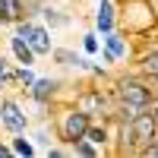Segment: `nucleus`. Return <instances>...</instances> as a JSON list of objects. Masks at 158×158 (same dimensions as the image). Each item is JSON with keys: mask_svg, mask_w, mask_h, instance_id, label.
<instances>
[{"mask_svg": "<svg viewBox=\"0 0 158 158\" xmlns=\"http://www.w3.org/2000/svg\"><path fill=\"white\" fill-rule=\"evenodd\" d=\"M111 95H114V104H136V108L149 111V104L155 101V89H152V79H146L142 73H130L114 82Z\"/></svg>", "mask_w": 158, "mask_h": 158, "instance_id": "nucleus-1", "label": "nucleus"}, {"mask_svg": "<svg viewBox=\"0 0 158 158\" xmlns=\"http://www.w3.org/2000/svg\"><path fill=\"white\" fill-rule=\"evenodd\" d=\"M155 133H158V127H155V120H152V114L142 111L139 117H133V120L117 123V136H120L117 152H133V155H139V149L149 146V142L155 139Z\"/></svg>", "mask_w": 158, "mask_h": 158, "instance_id": "nucleus-2", "label": "nucleus"}, {"mask_svg": "<svg viewBox=\"0 0 158 158\" xmlns=\"http://www.w3.org/2000/svg\"><path fill=\"white\" fill-rule=\"evenodd\" d=\"M89 123H92V117L85 111H79L76 104H67V108H60L54 114V136H57V142H63V146H73L76 139L85 136Z\"/></svg>", "mask_w": 158, "mask_h": 158, "instance_id": "nucleus-3", "label": "nucleus"}, {"mask_svg": "<svg viewBox=\"0 0 158 158\" xmlns=\"http://www.w3.org/2000/svg\"><path fill=\"white\" fill-rule=\"evenodd\" d=\"M13 32L22 35L25 41H29V48L35 51V57L41 60V57H51V51H54V41H51V29L38 19V16H25L19 19L16 25H13Z\"/></svg>", "mask_w": 158, "mask_h": 158, "instance_id": "nucleus-4", "label": "nucleus"}, {"mask_svg": "<svg viewBox=\"0 0 158 158\" xmlns=\"http://www.w3.org/2000/svg\"><path fill=\"white\" fill-rule=\"evenodd\" d=\"M0 130L3 133H29L32 130V117L25 114V108L19 104V98L3 95L0 98Z\"/></svg>", "mask_w": 158, "mask_h": 158, "instance_id": "nucleus-5", "label": "nucleus"}, {"mask_svg": "<svg viewBox=\"0 0 158 158\" xmlns=\"http://www.w3.org/2000/svg\"><path fill=\"white\" fill-rule=\"evenodd\" d=\"M73 104H76L79 111H85L92 120L114 114V95H104L101 89H82V92L73 98Z\"/></svg>", "mask_w": 158, "mask_h": 158, "instance_id": "nucleus-6", "label": "nucleus"}, {"mask_svg": "<svg viewBox=\"0 0 158 158\" xmlns=\"http://www.w3.org/2000/svg\"><path fill=\"white\" fill-rule=\"evenodd\" d=\"M57 92H60V79L38 76L35 82L25 89V95L38 104V111H54V98H57Z\"/></svg>", "mask_w": 158, "mask_h": 158, "instance_id": "nucleus-7", "label": "nucleus"}, {"mask_svg": "<svg viewBox=\"0 0 158 158\" xmlns=\"http://www.w3.org/2000/svg\"><path fill=\"white\" fill-rule=\"evenodd\" d=\"M117 22H120V16H117V3L114 0H98L95 3V32L98 35H108L117 29Z\"/></svg>", "mask_w": 158, "mask_h": 158, "instance_id": "nucleus-8", "label": "nucleus"}, {"mask_svg": "<svg viewBox=\"0 0 158 158\" xmlns=\"http://www.w3.org/2000/svg\"><path fill=\"white\" fill-rule=\"evenodd\" d=\"M6 48H10L13 63H25V67H35V63H38V57H35V51L29 48V41H25L22 35H16V32L6 35Z\"/></svg>", "mask_w": 158, "mask_h": 158, "instance_id": "nucleus-9", "label": "nucleus"}, {"mask_svg": "<svg viewBox=\"0 0 158 158\" xmlns=\"http://www.w3.org/2000/svg\"><path fill=\"white\" fill-rule=\"evenodd\" d=\"M51 60H54V63H60V67L82 70V73H92V67H95L89 54H73V51H67V48H54V51H51Z\"/></svg>", "mask_w": 158, "mask_h": 158, "instance_id": "nucleus-10", "label": "nucleus"}, {"mask_svg": "<svg viewBox=\"0 0 158 158\" xmlns=\"http://www.w3.org/2000/svg\"><path fill=\"white\" fill-rule=\"evenodd\" d=\"M101 44L111 51V54L117 57V60H123L127 54H130V41H127V32H108V35H101Z\"/></svg>", "mask_w": 158, "mask_h": 158, "instance_id": "nucleus-11", "label": "nucleus"}, {"mask_svg": "<svg viewBox=\"0 0 158 158\" xmlns=\"http://www.w3.org/2000/svg\"><path fill=\"white\" fill-rule=\"evenodd\" d=\"M136 73H142L146 79H152V82L158 79V51L155 48H146L136 57Z\"/></svg>", "mask_w": 158, "mask_h": 158, "instance_id": "nucleus-12", "label": "nucleus"}, {"mask_svg": "<svg viewBox=\"0 0 158 158\" xmlns=\"http://www.w3.org/2000/svg\"><path fill=\"white\" fill-rule=\"evenodd\" d=\"M38 16H41V22L48 25V29H63V25H70V16H63L60 10L48 6V3H41V10H38Z\"/></svg>", "mask_w": 158, "mask_h": 158, "instance_id": "nucleus-13", "label": "nucleus"}, {"mask_svg": "<svg viewBox=\"0 0 158 158\" xmlns=\"http://www.w3.org/2000/svg\"><path fill=\"white\" fill-rule=\"evenodd\" d=\"M10 146H13V155H25V158H32L38 152V146L29 139V133H13L10 136Z\"/></svg>", "mask_w": 158, "mask_h": 158, "instance_id": "nucleus-14", "label": "nucleus"}, {"mask_svg": "<svg viewBox=\"0 0 158 158\" xmlns=\"http://www.w3.org/2000/svg\"><path fill=\"white\" fill-rule=\"evenodd\" d=\"M13 73H16V89H22V92L38 79L35 70H32V67H25V63H13Z\"/></svg>", "mask_w": 158, "mask_h": 158, "instance_id": "nucleus-15", "label": "nucleus"}, {"mask_svg": "<svg viewBox=\"0 0 158 158\" xmlns=\"http://www.w3.org/2000/svg\"><path fill=\"white\" fill-rule=\"evenodd\" d=\"M101 152H104V149H98V146H95V142H89L85 136L73 142V155H82V158H98Z\"/></svg>", "mask_w": 158, "mask_h": 158, "instance_id": "nucleus-16", "label": "nucleus"}, {"mask_svg": "<svg viewBox=\"0 0 158 158\" xmlns=\"http://www.w3.org/2000/svg\"><path fill=\"white\" fill-rule=\"evenodd\" d=\"M98 51H101V35H98V32H85V35H82V54L95 57Z\"/></svg>", "mask_w": 158, "mask_h": 158, "instance_id": "nucleus-17", "label": "nucleus"}, {"mask_svg": "<svg viewBox=\"0 0 158 158\" xmlns=\"http://www.w3.org/2000/svg\"><path fill=\"white\" fill-rule=\"evenodd\" d=\"M35 139H38V146H41L44 152H48V149H51V146H54V142H57L54 136H48V127H44V123H41V130H38V133H35Z\"/></svg>", "mask_w": 158, "mask_h": 158, "instance_id": "nucleus-18", "label": "nucleus"}, {"mask_svg": "<svg viewBox=\"0 0 158 158\" xmlns=\"http://www.w3.org/2000/svg\"><path fill=\"white\" fill-rule=\"evenodd\" d=\"M95 57H101V63H104V67H114V63H120V60H117V57H114V54H111V51L104 48V44H101V51H98Z\"/></svg>", "mask_w": 158, "mask_h": 158, "instance_id": "nucleus-19", "label": "nucleus"}, {"mask_svg": "<svg viewBox=\"0 0 158 158\" xmlns=\"http://www.w3.org/2000/svg\"><path fill=\"white\" fill-rule=\"evenodd\" d=\"M41 3H44V0H25V13H29V16H38Z\"/></svg>", "mask_w": 158, "mask_h": 158, "instance_id": "nucleus-20", "label": "nucleus"}, {"mask_svg": "<svg viewBox=\"0 0 158 158\" xmlns=\"http://www.w3.org/2000/svg\"><path fill=\"white\" fill-rule=\"evenodd\" d=\"M13 155V146H10V142H3V139H0V158H10Z\"/></svg>", "mask_w": 158, "mask_h": 158, "instance_id": "nucleus-21", "label": "nucleus"}, {"mask_svg": "<svg viewBox=\"0 0 158 158\" xmlns=\"http://www.w3.org/2000/svg\"><path fill=\"white\" fill-rule=\"evenodd\" d=\"M149 114H152V120H155V127H158V98L149 104Z\"/></svg>", "mask_w": 158, "mask_h": 158, "instance_id": "nucleus-22", "label": "nucleus"}, {"mask_svg": "<svg viewBox=\"0 0 158 158\" xmlns=\"http://www.w3.org/2000/svg\"><path fill=\"white\" fill-rule=\"evenodd\" d=\"M6 67H10V63H6V57L0 54V73H6Z\"/></svg>", "mask_w": 158, "mask_h": 158, "instance_id": "nucleus-23", "label": "nucleus"}, {"mask_svg": "<svg viewBox=\"0 0 158 158\" xmlns=\"http://www.w3.org/2000/svg\"><path fill=\"white\" fill-rule=\"evenodd\" d=\"M152 89H155V98H158V79H155V82H152Z\"/></svg>", "mask_w": 158, "mask_h": 158, "instance_id": "nucleus-24", "label": "nucleus"}, {"mask_svg": "<svg viewBox=\"0 0 158 158\" xmlns=\"http://www.w3.org/2000/svg\"><path fill=\"white\" fill-rule=\"evenodd\" d=\"M92 3H98V0H92Z\"/></svg>", "mask_w": 158, "mask_h": 158, "instance_id": "nucleus-25", "label": "nucleus"}]
</instances>
